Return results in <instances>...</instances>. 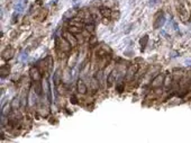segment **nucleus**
Here are the masks:
<instances>
[{"mask_svg":"<svg viewBox=\"0 0 191 143\" xmlns=\"http://www.w3.org/2000/svg\"><path fill=\"white\" fill-rule=\"evenodd\" d=\"M27 3V0H16L15 6H14V10H15V15H18L20 12H23L25 6Z\"/></svg>","mask_w":191,"mask_h":143,"instance_id":"obj_1","label":"nucleus"},{"mask_svg":"<svg viewBox=\"0 0 191 143\" xmlns=\"http://www.w3.org/2000/svg\"><path fill=\"white\" fill-rule=\"evenodd\" d=\"M78 2H79V0H73V1H72L73 5H75V3H78Z\"/></svg>","mask_w":191,"mask_h":143,"instance_id":"obj_2","label":"nucleus"}]
</instances>
